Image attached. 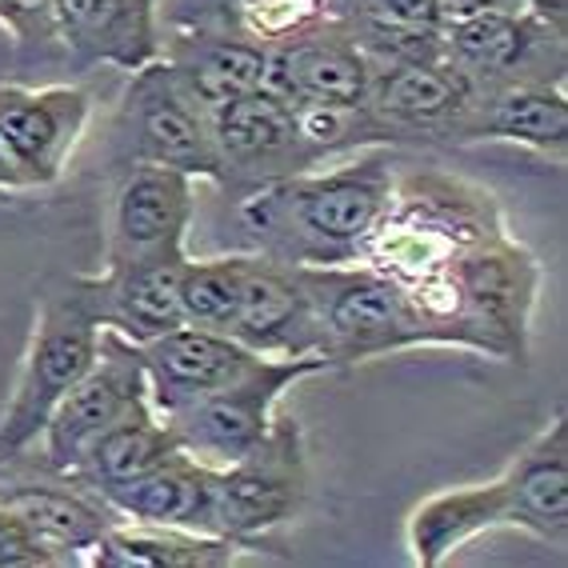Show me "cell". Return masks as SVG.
Listing matches in <instances>:
<instances>
[{"mask_svg":"<svg viewBox=\"0 0 568 568\" xmlns=\"http://www.w3.org/2000/svg\"><path fill=\"white\" fill-rule=\"evenodd\" d=\"M393 184L388 153H365L333 173H293L256 184L241 201V221L273 261L301 268L356 264L393 201Z\"/></svg>","mask_w":568,"mask_h":568,"instance_id":"obj_1","label":"cell"},{"mask_svg":"<svg viewBox=\"0 0 568 568\" xmlns=\"http://www.w3.org/2000/svg\"><path fill=\"white\" fill-rule=\"evenodd\" d=\"M540 261L505 233L473 244L440 281L408 293L440 348L525 365L540 296Z\"/></svg>","mask_w":568,"mask_h":568,"instance_id":"obj_2","label":"cell"},{"mask_svg":"<svg viewBox=\"0 0 568 568\" xmlns=\"http://www.w3.org/2000/svg\"><path fill=\"white\" fill-rule=\"evenodd\" d=\"M505 233V213L485 184L453 173H408L361 248V264L416 293L488 236Z\"/></svg>","mask_w":568,"mask_h":568,"instance_id":"obj_3","label":"cell"},{"mask_svg":"<svg viewBox=\"0 0 568 568\" xmlns=\"http://www.w3.org/2000/svg\"><path fill=\"white\" fill-rule=\"evenodd\" d=\"M97 341H101V321L84 301L77 276L61 293L41 296L37 325H32L21 373H17V388L0 416V465L24 457L29 445L44 437L49 416L92 365Z\"/></svg>","mask_w":568,"mask_h":568,"instance_id":"obj_4","label":"cell"},{"mask_svg":"<svg viewBox=\"0 0 568 568\" xmlns=\"http://www.w3.org/2000/svg\"><path fill=\"white\" fill-rule=\"evenodd\" d=\"M305 284L321 321V348L333 368L437 345V336L425 325V316L416 313L405 288L368 264L305 268Z\"/></svg>","mask_w":568,"mask_h":568,"instance_id":"obj_5","label":"cell"},{"mask_svg":"<svg viewBox=\"0 0 568 568\" xmlns=\"http://www.w3.org/2000/svg\"><path fill=\"white\" fill-rule=\"evenodd\" d=\"M328 368L333 365H328V356H321V353L261 356L248 373L236 376L233 385L201 396L196 405L164 416V420L173 425L184 453H193L204 465L224 468V465H233V460H241L244 453L268 433V425H273V416H276V400H281L296 381L328 373Z\"/></svg>","mask_w":568,"mask_h":568,"instance_id":"obj_6","label":"cell"},{"mask_svg":"<svg viewBox=\"0 0 568 568\" xmlns=\"http://www.w3.org/2000/svg\"><path fill=\"white\" fill-rule=\"evenodd\" d=\"M308 500L305 433L293 416L273 425L241 460L216 468V532L261 545L273 528L301 517Z\"/></svg>","mask_w":568,"mask_h":568,"instance_id":"obj_7","label":"cell"},{"mask_svg":"<svg viewBox=\"0 0 568 568\" xmlns=\"http://www.w3.org/2000/svg\"><path fill=\"white\" fill-rule=\"evenodd\" d=\"M141 405H149V376H144L141 345H132L129 336H121L116 328H101L92 365L64 393V400L44 425V465L61 477H72L92 440L129 413H136Z\"/></svg>","mask_w":568,"mask_h":568,"instance_id":"obj_8","label":"cell"},{"mask_svg":"<svg viewBox=\"0 0 568 568\" xmlns=\"http://www.w3.org/2000/svg\"><path fill=\"white\" fill-rule=\"evenodd\" d=\"M124 136H129L132 164H161L193 181L201 176V181L224 184L209 112L181 89L164 61L132 72V89L124 101Z\"/></svg>","mask_w":568,"mask_h":568,"instance_id":"obj_9","label":"cell"},{"mask_svg":"<svg viewBox=\"0 0 568 568\" xmlns=\"http://www.w3.org/2000/svg\"><path fill=\"white\" fill-rule=\"evenodd\" d=\"M264 89L276 92L293 109H368L373 89V61L353 41L341 21H321L316 29L288 37L268 49Z\"/></svg>","mask_w":568,"mask_h":568,"instance_id":"obj_10","label":"cell"},{"mask_svg":"<svg viewBox=\"0 0 568 568\" xmlns=\"http://www.w3.org/2000/svg\"><path fill=\"white\" fill-rule=\"evenodd\" d=\"M209 129H213V149L224 184L248 181L256 189V184L281 181V176L308 173L321 161L313 144L301 136L296 109L268 89L224 101L221 109L209 112Z\"/></svg>","mask_w":568,"mask_h":568,"instance_id":"obj_11","label":"cell"},{"mask_svg":"<svg viewBox=\"0 0 568 568\" xmlns=\"http://www.w3.org/2000/svg\"><path fill=\"white\" fill-rule=\"evenodd\" d=\"M92 101L84 89H21L0 84V153L9 156L24 189L61 181L72 149L89 124Z\"/></svg>","mask_w":568,"mask_h":568,"instance_id":"obj_12","label":"cell"},{"mask_svg":"<svg viewBox=\"0 0 568 568\" xmlns=\"http://www.w3.org/2000/svg\"><path fill=\"white\" fill-rule=\"evenodd\" d=\"M184 264H189V248L181 244V248H164L141 261L104 264L97 276H77V284L101 328H116L132 345H149L184 325Z\"/></svg>","mask_w":568,"mask_h":568,"instance_id":"obj_13","label":"cell"},{"mask_svg":"<svg viewBox=\"0 0 568 568\" xmlns=\"http://www.w3.org/2000/svg\"><path fill=\"white\" fill-rule=\"evenodd\" d=\"M229 336L261 356H305L321 353V321L308 296L305 268L273 256L253 253L244 268L241 308L233 316ZM333 365V361H328Z\"/></svg>","mask_w":568,"mask_h":568,"instance_id":"obj_14","label":"cell"},{"mask_svg":"<svg viewBox=\"0 0 568 568\" xmlns=\"http://www.w3.org/2000/svg\"><path fill=\"white\" fill-rule=\"evenodd\" d=\"M196 213L193 176L161 169V164H132L116 189L109 221L104 264L141 261V256L181 248L189 241Z\"/></svg>","mask_w":568,"mask_h":568,"instance_id":"obj_15","label":"cell"},{"mask_svg":"<svg viewBox=\"0 0 568 568\" xmlns=\"http://www.w3.org/2000/svg\"><path fill=\"white\" fill-rule=\"evenodd\" d=\"M141 356L144 376H149V405L161 416L181 413V408L196 405L201 396L233 385L236 376H244L261 361V353L241 345L236 336L196 325H181L156 336L141 345Z\"/></svg>","mask_w":568,"mask_h":568,"instance_id":"obj_16","label":"cell"},{"mask_svg":"<svg viewBox=\"0 0 568 568\" xmlns=\"http://www.w3.org/2000/svg\"><path fill=\"white\" fill-rule=\"evenodd\" d=\"M477 101V81L453 57L440 61L373 64V112L388 136L396 132H440L460 129L465 112Z\"/></svg>","mask_w":568,"mask_h":568,"instance_id":"obj_17","label":"cell"},{"mask_svg":"<svg viewBox=\"0 0 568 568\" xmlns=\"http://www.w3.org/2000/svg\"><path fill=\"white\" fill-rule=\"evenodd\" d=\"M52 37L84 64L136 72L164 57L156 0H52Z\"/></svg>","mask_w":568,"mask_h":568,"instance_id":"obj_18","label":"cell"},{"mask_svg":"<svg viewBox=\"0 0 568 568\" xmlns=\"http://www.w3.org/2000/svg\"><path fill=\"white\" fill-rule=\"evenodd\" d=\"M0 505L12 508L24 520L32 537L49 548L57 565H77L89 560V552L101 545V537L121 517L97 497L89 485L64 477L61 485L52 480H9L0 488Z\"/></svg>","mask_w":568,"mask_h":568,"instance_id":"obj_19","label":"cell"},{"mask_svg":"<svg viewBox=\"0 0 568 568\" xmlns=\"http://www.w3.org/2000/svg\"><path fill=\"white\" fill-rule=\"evenodd\" d=\"M104 505L132 525L216 532V468L176 448L144 477L104 493Z\"/></svg>","mask_w":568,"mask_h":568,"instance_id":"obj_20","label":"cell"},{"mask_svg":"<svg viewBox=\"0 0 568 568\" xmlns=\"http://www.w3.org/2000/svg\"><path fill=\"white\" fill-rule=\"evenodd\" d=\"M508 497V528H525L548 545L568 540V420L552 425L520 453L500 477Z\"/></svg>","mask_w":568,"mask_h":568,"instance_id":"obj_21","label":"cell"},{"mask_svg":"<svg viewBox=\"0 0 568 568\" xmlns=\"http://www.w3.org/2000/svg\"><path fill=\"white\" fill-rule=\"evenodd\" d=\"M468 141H508L532 153L565 161L568 149V101L557 84L517 81L477 97L465 112L460 129Z\"/></svg>","mask_w":568,"mask_h":568,"instance_id":"obj_22","label":"cell"},{"mask_svg":"<svg viewBox=\"0 0 568 568\" xmlns=\"http://www.w3.org/2000/svg\"><path fill=\"white\" fill-rule=\"evenodd\" d=\"M248 557H264L261 545L224 537V532H193V528L132 525L121 520L89 552V565L104 568H229Z\"/></svg>","mask_w":568,"mask_h":568,"instance_id":"obj_23","label":"cell"},{"mask_svg":"<svg viewBox=\"0 0 568 568\" xmlns=\"http://www.w3.org/2000/svg\"><path fill=\"white\" fill-rule=\"evenodd\" d=\"M548 37H560V32L520 9H480L445 21L448 57L473 81H508L532 61L537 44H548Z\"/></svg>","mask_w":568,"mask_h":568,"instance_id":"obj_24","label":"cell"},{"mask_svg":"<svg viewBox=\"0 0 568 568\" xmlns=\"http://www.w3.org/2000/svg\"><path fill=\"white\" fill-rule=\"evenodd\" d=\"M493 528H508V497L505 485L488 480V485H468V488H448L437 497L420 500L408 517V552L413 565L437 568L445 565L457 548L468 540H477L480 532Z\"/></svg>","mask_w":568,"mask_h":568,"instance_id":"obj_25","label":"cell"},{"mask_svg":"<svg viewBox=\"0 0 568 568\" xmlns=\"http://www.w3.org/2000/svg\"><path fill=\"white\" fill-rule=\"evenodd\" d=\"M181 89L201 104L204 112L221 109L224 101H236L244 92L264 89L268 72V49L248 37H176L169 57H161Z\"/></svg>","mask_w":568,"mask_h":568,"instance_id":"obj_26","label":"cell"},{"mask_svg":"<svg viewBox=\"0 0 568 568\" xmlns=\"http://www.w3.org/2000/svg\"><path fill=\"white\" fill-rule=\"evenodd\" d=\"M176 448H181V440H176L173 425L153 405H141L136 413H129L124 420H116V425L104 428L101 437L92 440L81 468L72 473V480H81L97 497H104L112 488L144 477L164 457H173Z\"/></svg>","mask_w":568,"mask_h":568,"instance_id":"obj_27","label":"cell"},{"mask_svg":"<svg viewBox=\"0 0 568 568\" xmlns=\"http://www.w3.org/2000/svg\"><path fill=\"white\" fill-rule=\"evenodd\" d=\"M244 268H248V256H209V261L189 256L181 276L184 325L229 333L236 308H241Z\"/></svg>","mask_w":568,"mask_h":568,"instance_id":"obj_28","label":"cell"},{"mask_svg":"<svg viewBox=\"0 0 568 568\" xmlns=\"http://www.w3.org/2000/svg\"><path fill=\"white\" fill-rule=\"evenodd\" d=\"M236 29L248 41L273 49V44L301 37L333 17V0H229Z\"/></svg>","mask_w":568,"mask_h":568,"instance_id":"obj_29","label":"cell"},{"mask_svg":"<svg viewBox=\"0 0 568 568\" xmlns=\"http://www.w3.org/2000/svg\"><path fill=\"white\" fill-rule=\"evenodd\" d=\"M353 17H368V21H385L396 29H425V32H445V0H348Z\"/></svg>","mask_w":568,"mask_h":568,"instance_id":"obj_30","label":"cell"},{"mask_svg":"<svg viewBox=\"0 0 568 568\" xmlns=\"http://www.w3.org/2000/svg\"><path fill=\"white\" fill-rule=\"evenodd\" d=\"M44 565H57L49 557V548L32 537L12 508L0 505V568H44Z\"/></svg>","mask_w":568,"mask_h":568,"instance_id":"obj_31","label":"cell"},{"mask_svg":"<svg viewBox=\"0 0 568 568\" xmlns=\"http://www.w3.org/2000/svg\"><path fill=\"white\" fill-rule=\"evenodd\" d=\"M0 24L17 41L52 37V0H0Z\"/></svg>","mask_w":568,"mask_h":568,"instance_id":"obj_32","label":"cell"},{"mask_svg":"<svg viewBox=\"0 0 568 568\" xmlns=\"http://www.w3.org/2000/svg\"><path fill=\"white\" fill-rule=\"evenodd\" d=\"M520 9L528 17H537L540 24H548L552 32L565 37V17H568V0H520Z\"/></svg>","mask_w":568,"mask_h":568,"instance_id":"obj_33","label":"cell"},{"mask_svg":"<svg viewBox=\"0 0 568 568\" xmlns=\"http://www.w3.org/2000/svg\"><path fill=\"white\" fill-rule=\"evenodd\" d=\"M480 9H520V0H445L448 17H460V12H480ZM525 12V9H520Z\"/></svg>","mask_w":568,"mask_h":568,"instance_id":"obj_34","label":"cell"},{"mask_svg":"<svg viewBox=\"0 0 568 568\" xmlns=\"http://www.w3.org/2000/svg\"><path fill=\"white\" fill-rule=\"evenodd\" d=\"M0 189H4V193H24V181L17 176V169H12L4 153H0Z\"/></svg>","mask_w":568,"mask_h":568,"instance_id":"obj_35","label":"cell"}]
</instances>
